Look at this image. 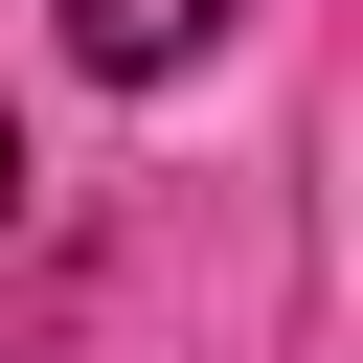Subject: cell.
<instances>
[{
    "instance_id": "6da1fadb",
    "label": "cell",
    "mask_w": 363,
    "mask_h": 363,
    "mask_svg": "<svg viewBox=\"0 0 363 363\" xmlns=\"http://www.w3.org/2000/svg\"><path fill=\"white\" fill-rule=\"evenodd\" d=\"M227 23H250V0H68V68H91V91H159V68H204Z\"/></svg>"
}]
</instances>
